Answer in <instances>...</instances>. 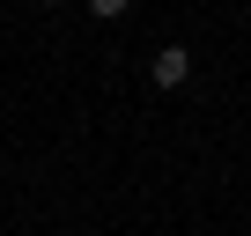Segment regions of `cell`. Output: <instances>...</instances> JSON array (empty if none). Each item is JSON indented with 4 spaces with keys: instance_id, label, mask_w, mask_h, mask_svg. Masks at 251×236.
Listing matches in <instances>:
<instances>
[{
    "instance_id": "1",
    "label": "cell",
    "mask_w": 251,
    "mask_h": 236,
    "mask_svg": "<svg viewBox=\"0 0 251 236\" xmlns=\"http://www.w3.org/2000/svg\"><path fill=\"white\" fill-rule=\"evenodd\" d=\"M148 81H155V89H185V81H192V59H185V45H163V52L148 59Z\"/></svg>"
},
{
    "instance_id": "3",
    "label": "cell",
    "mask_w": 251,
    "mask_h": 236,
    "mask_svg": "<svg viewBox=\"0 0 251 236\" xmlns=\"http://www.w3.org/2000/svg\"><path fill=\"white\" fill-rule=\"evenodd\" d=\"M37 8H59V0H37Z\"/></svg>"
},
{
    "instance_id": "2",
    "label": "cell",
    "mask_w": 251,
    "mask_h": 236,
    "mask_svg": "<svg viewBox=\"0 0 251 236\" xmlns=\"http://www.w3.org/2000/svg\"><path fill=\"white\" fill-rule=\"evenodd\" d=\"M126 8H133V0H89V15H96V23H118Z\"/></svg>"
}]
</instances>
